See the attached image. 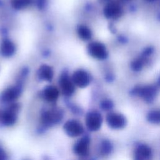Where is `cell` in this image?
<instances>
[{
  "label": "cell",
  "instance_id": "3957f363",
  "mask_svg": "<svg viewBox=\"0 0 160 160\" xmlns=\"http://www.w3.org/2000/svg\"><path fill=\"white\" fill-rule=\"evenodd\" d=\"M63 129L66 134L71 138H76L82 135L84 132V128L77 120L69 119L63 126Z\"/></svg>",
  "mask_w": 160,
  "mask_h": 160
},
{
  "label": "cell",
  "instance_id": "9a60e30c",
  "mask_svg": "<svg viewBox=\"0 0 160 160\" xmlns=\"http://www.w3.org/2000/svg\"><path fill=\"white\" fill-rule=\"evenodd\" d=\"M38 76L43 81H50L53 78L54 71L51 66L47 64H42L38 70Z\"/></svg>",
  "mask_w": 160,
  "mask_h": 160
},
{
  "label": "cell",
  "instance_id": "5b68a950",
  "mask_svg": "<svg viewBox=\"0 0 160 160\" xmlns=\"http://www.w3.org/2000/svg\"><path fill=\"white\" fill-rule=\"evenodd\" d=\"M102 118L101 114L96 111L89 112L86 116V125L91 131H98L102 125Z\"/></svg>",
  "mask_w": 160,
  "mask_h": 160
},
{
  "label": "cell",
  "instance_id": "52a82bcc",
  "mask_svg": "<svg viewBox=\"0 0 160 160\" xmlns=\"http://www.w3.org/2000/svg\"><path fill=\"white\" fill-rule=\"evenodd\" d=\"M106 122L111 129H121L126 126V119L121 114L110 112L106 116Z\"/></svg>",
  "mask_w": 160,
  "mask_h": 160
},
{
  "label": "cell",
  "instance_id": "30bf717a",
  "mask_svg": "<svg viewBox=\"0 0 160 160\" xmlns=\"http://www.w3.org/2000/svg\"><path fill=\"white\" fill-rule=\"evenodd\" d=\"M152 157L151 148L144 144L138 145L134 152V160H151Z\"/></svg>",
  "mask_w": 160,
  "mask_h": 160
},
{
  "label": "cell",
  "instance_id": "5bb4252c",
  "mask_svg": "<svg viewBox=\"0 0 160 160\" xmlns=\"http://www.w3.org/2000/svg\"><path fill=\"white\" fill-rule=\"evenodd\" d=\"M137 93L146 102H151L155 98L157 94V89L152 86H148L141 88L137 91Z\"/></svg>",
  "mask_w": 160,
  "mask_h": 160
},
{
  "label": "cell",
  "instance_id": "2e32d148",
  "mask_svg": "<svg viewBox=\"0 0 160 160\" xmlns=\"http://www.w3.org/2000/svg\"><path fill=\"white\" fill-rule=\"evenodd\" d=\"M59 95L58 89L54 86H48L43 90L44 99L48 102L56 101Z\"/></svg>",
  "mask_w": 160,
  "mask_h": 160
},
{
  "label": "cell",
  "instance_id": "7a4b0ae2",
  "mask_svg": "<svg viewBox=\"0 0 160 160\" xmlns=\"http://www.w3.org/2000/svg\"><path fill=\"white\" fill-rule=\"evenodd\" d=\"M19 109L17 104H12L8 109L4 111L0 115V120L2 124L11 126L14 125L18 118L17 112Z\"/></svg>",
  "mask_w": 160,
  "mask_h": 160
},
{
  "label": "cell",
  "instance_id": "ffe728a7",
  "mask_svg": "<svg viewBox=\"0 0 160 160\" xmlns=\"http://www.w3.org/2000/svg\"><path fill=\"white\" fill-rule=\"evenodd\" d=\"M147 119L153 124H160V110L151 111L147 116Z\"/></svg>",
  "mask_w": 160,
  "mask_h": 160
},
{
  "label": "cell",
  "instance_id": "8fae6325",
  "mask_svg": "<svg viewBox=\"0 0 160 160\" xmlns=\"http://www.w3.org/2000/svg\"><path fill=\"white\" fill-rule=\"evenodd\" d=\"M59 84L62 93L64 96H70L74 92L76 86L71 80V78H68L67 76H62L59 79Z\"/></svg>",
  "mask_w": 160,
  "mask_h": 160
},
{
  "label": "cell",
  "instance_id": "4fadbf2b",
  "mask_svg": "<svg viewBox=\"0 0 160 160\" xmlns=\"http://www.w3.org/2000/svg\"><path fill=\"white\" fill-rule=\"evenodd\" d=\"M16 48L14 43L9 39H4L0 44V54L5 57L12 56L16 52Z\"/></svg>",
  "mask_w": 160,
  "mask_h": 160
},
{
  "label": "cell",
  "instance_id": "7402d4cb",
  "mask_svg": "<svg viewBox=\"0 0 160 160\" xmlns=\"http://www.w3.org/2000/svg\"><path fill=\"white\" fill-rule=\"evenodd\" d=\"M8 156L5 150L2 148L1 146H0V160H7Z\"/></svg>",
  "mask_w": 160,
  "mask_h": 160
},
{
  "label": "cell",
  "instance_id": "277c9868",
  "mask_svg": "<svg viewBox=\"0 0 160 160\" xmlns=\"http://www.w3.org/2000/svg\"><path fill=\"white\" fill-rule=\"evenodd\" d=\"M89 54L97 59H104L108 56V51L105 46L98 41L91 42L88 46Z\"/></svg>",
  "mask_w": 160,
  "mask_h": 160
},
{
  "label": "cell",
  "instance_id": "7c38bea8",
  "mask_svg": "<svg viewBox=\"0 0 160 160\" xmlns=\"http://www.w3.org/2000/svg\"><path fill=\"white\" fill-rule=\"evenodd\" d=\"M21 95V90L16 86H12L5 89L1 96V99L4 102H12Z\"/></svg>",
  "mask_w": 160,
  "mask_h": 160
},
{
  "label": "cell",
  "instance_id": "8992f818",
  "mask_svg": "<svg viewBox=\"0 0 160 160\" xmlns=\"http://www.w3.org/2000/svg\"><path fill=\"white\" fill-rule=\"evenodd\" d=\"M71 78L74 85L80 88L87 87L91 81L90 76L88 72L81 69L75 71Z\"/></svg>",
  "mask_w": 160,
  "mask_h": 160
},
{
  "label": "cell",
  "instance_id": "603a6c76",
  "mask_svg": "<svg viewBox=\"0 0 160 160\" xmlns=\"http://www.w3.org/2000/svg\"><path fill=\"white\" fill-rule=\"evenodd\" d=\"M148 1H154V0H148Z\"/></svg>",
  "mask_w": 160,
  "mask_h": 160
},
{
  "label": "cell",
  "instance_id": "d6986e66",
  "mask_svg": "<svg viewBox=\"0 0 160 160\" xmlns=\"http://www.w3.org/2000/svg\"><path fill=\"white\" fill-rule=\"evenodd\" d=\"M100 153L103 156H107L109 154L112 150V146L111 142L107 139H104L101 141L100 145Z\"/></svg>",
  "mask_w": 160,
  "mask_h": 160
},
{
  "label": "cell",
  "instance_id": "9c48e42d",
  "mask_svg": "<svg viewBox=\"0 0 160 160\" xmlns=\"http://www.w3.org/2000/svg\"><path fill=\"white\" fill-rule=\"evenodd\" d=\"M122 13V9L119 4L116 2H110L104 8V14L108 19H116Z\"/></svg>",
  "mask_w": 160,
  "mask_h": 160
},
{
  "label": "cell",
  "instance_id": "e0dca14e",
  "mask_svg": "<svg viewBox=\"0 0 160 160\" xmlns=\"http://www.w3.org/2000/svg\"><path fill=\"white\" fill-rule=\"evenodd\" d=\"M77 33L80 39L83 41H88L92 37L91 29L85 25H79L77 28Z\"/></svg>",
  "mask_w": 160,
  "mask_h": 160
},
{
  "label": "cell",
  "instance_id": "ba28073f",
  "mask_svg": "<svg viewBox=\"0 0 160 160\" xmlns=\"http://www.w3.org/2000/svg\"><path fill=\"white\" fill-rule=\"evenodd\" d=\"M90 138L86 136L78 140L74 145L73 152L79 156H86L89 154Z\"/></svg>",
  "mask_w": 160,
  "mask_h": 160
},
{
  "label": "cell",
  "instance_id": "cb8c5ba5",
  "mask_svg": "<svg viewBox=\"0 0 160 160\" xmlns=\"http://www.w3.org/2000/svg\"><path fill=\"white\" fill-rule=\"evenodd\" d=\"M159 84H160V78H159Z\"/></svg>",
  "mask_w": 160,
  "mask_h": 160
},
{
  "label": "cell",
  "instance_id": "ac0fdd59",
  "mask_svg": "<svg viewBox=\"0 0 160 160\" xmlns=\"http://www.w3.org/2000/svg\"><path fill=\"white\" fill-rule=\"evenodd\" d=\"M32 2V0H11L12 6L18 10L26 8Z\"/></svg>",
  "mask_w": 160,
  "mask_h": 160
},
{
  "label": "cell",
  "instance_id": "6da1fadb",
  "mask_svg": "<svg viewBox=\"0 0 160 160\" xmlns=\"http://www.w3.org/2000/svg\"><path fill=\"white\" fill-rule=\"evenodd\" d=\"M62 118V112L58 109L46 111L43 112L41 116L42 124L47 127H51L59 124Z\"/></svg>",
  "mask_w": 160,
  "mask_h": 160
},
{
  "label": "cell",
  "instance_id": "44dd1931",
  "mask_svg": "<svg viewBox=\"0 0 160 160\" xmlns=\"http://www.w3.org/2000/svg\"><path fill=\"white\" fill-rule=\"evenodd\" d=\"M113 106L112 102L109 100H104L102 101L101 104V107L102 109L104 111H108L110 110Z\"/></svg>",
  "mask_w": 160,
  "mask_h": 160
}]
</instances>
